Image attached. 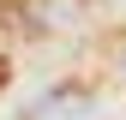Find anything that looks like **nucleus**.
<instances>
[{"label":"nucleus","mask_w":126,"mask_h":120,"mask_svg":"<svg viewBox=\"0 0 126 120\" xmlns=\"http://www.w3.org/2000/svg\"><path fill=\"white\" fill-rule=\"evenodd\" d=\"M0 84H6V66H0Z\"/></svg>","instance_id":"1"}]
</instances>
